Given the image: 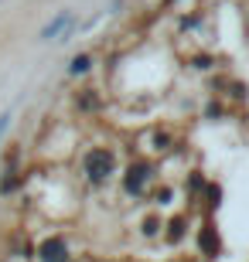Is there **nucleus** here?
Wrapping results in <instances>:
<instances>
[{
    "label": "nucleus",
    "instance_id": "obj_4",
    "mask_svg": "<svg viewBox=\"0 0 249 262\" xmlns=\"http://www.w3.org/2000/svg\"><path fill=\"white\" fill-rule=\"evenodd\" d=\"M89 68H92V58H89V55H79V58L72 61V68H68V72H72V75H86Z\"/></svg>",
    "mask_w": 249,
    "mask_h": 262
},
{
    "label": "nucleus",
    "instance_id": "obj_2",
    "mask_svg": "<svg viewBox=\"0 0 249 262\" xmlns=\"http://www.w3.org/2000/svg\"><path fill=\"white\" fill-rule=\"evenodd\" d=\"M113 167H116V160H113L109 150H92V154L86 157V170H89V177H96V181L109 177V174H113Z\"/></svg>",
    "mask_w": 249,
    "mask_h": 262
},
{
    "label": "nucleus",
    "instance_id": "obj_1",
    "mask_svg": "<svg viewBox=\"0 0 249 262\" xmlns=\"http://www.w3.org/2000/svg\"><path fill=\"white\" fill-rule=\"evenodd\" d=\"M75 24H79V14H75V10H58L55 17L41 28L38 38L41 41H68L72 34H75Z\"/></svg>",
    "mask_w": 249,
    "mask_h": 262
},
{
    "label": "nucleus",
    "instance_id": "obj_3",
    "mask_svg": "<svg viewBox=\"0 0 249 262\" xmlns=\"http://www.w3.org/2000/svg\"><path fill=\"white\" fill-rule=\"evenodd\" d=\"M38 259L41 262H68V245L62 238H45L38 245Z\"/></svg>",
    "mask_w": 249,
    "mask_h": 262
},
{
    "label": "nucleus",
    "instance_id": "obj_5",
    "mask_svg": "<svg viewBox=\"0 0 249 262\" xmlns=\"http://www.w3.org/2000/svg\"><path fill=\"white\" fill-rule=\"evenodd\" d=\"M7 126H10V109L0 116V140H4V133H7Z\"/></svg>",
    "mask_w": 249,
    "mask_h": 262
}]
</instances>
